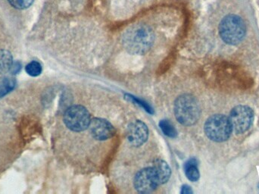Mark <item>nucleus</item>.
Masks as SVG:
<instances>
[{"instance_id": "1a4fd4ad", "label": "nucleus", "mask_w": 259, "mask_h": 194, "mask_svg": "<svg viewBox=\"0 0 259 194\" xmlns=\"http://www.w3.org/2000/svg\"><path fill=\"white\" fill-rule=\"evenodd\" d=\"M90 128L93 137L99 141L109 139L116 133L113 126L107 121L102 119H93Z\"/></svg>"}, {"instance_id": "6e6552de", "label": "nucleus", "mask_w": 259, "mask_h": 194, "mask_svg": "<svg viewBox=\"0 0 259 194\" xmlns=\"http://www.w3.org/2000/svg\"><path fill=\"white\" fill-rule=\"evenodd\" d=\"M149 131L147 127L141 121H137L129 126L127 141L134 146H140L147 141Z\"/></svg>"}, {"instance_id": "7ed1b4c3", "label": "nucleus", "mask_w": 259, "mask_h": 194, "mask_svg": "<svg viewBox=\"0 0 259 194\" xmlns=\"http://www.w3.org/2000/svg\"><path fill=\"white\" fill-rule=\"evenodd\" d=\"M246 32V24L237 15H227L220 23V35L226 44H239L244 38Z\"/></svg>"}, {"instance_id": "39448f33", "label": "nucleus", "mask_w": 259, "mask_h": 194, "mask_svg": "<svg viewBox=\"0 0 259 194\" xmlns=\"http://www.w3.org/2000/svg\"><path fill=\"white\" fill-rule=\"evenodd\" d=\"M64 122L71 131L80 132L90 127L91 116L83 106H71L64 115Z\"/></svg>"}, {"instance_id": "4468645a", "label": "nucleus", "mask_w": 259, "mask_h": 194, "mask_svg": "<svg viewBox=\"0 0 259 194\" xmlns=\"http://www.w3.org/2000/svg\"><path fill=\"white\" fill-rule=\"evenodd\" d=\"M159 126H160L161 129L163 130L164 134L167 135V137H172V138L177 137V134L176 129L174 128L173 124H171V123L168 121H161V122L159 123Z\"/></svg>"}, {"instance_id": "423d86ee", "label": "nucleus", "mask_w": 259, "mask_h": 194, "mask_svg": "<svg viewBox=\"0 0 259 194\" xmlns=\"http://www.w3.org/2000/svg\"><path fill=\"white\" fill-rule=\"evenodd\" d=\"M233 131L237 134H243L253 124L254 112L249 106H237L231 110L229 116Z\"/></svg>"}, {"instance_id": "f3484780", "label": "nucleus", "mask_w": 259, "mask_h": 194, "mask_svg": "<svg viewBox=\"0 0 259 194\" xmlns=\"http://www.w3.org/2000/svg\"><path fill=\"white\" fill-rule=\"evenodd\" d=\"M192 191L191 190V188H189V186L184 185L182 188V191H181V194H192Z\"/></svg>"}, {"instance_id": "0eeeda50", "label": "nucleus", "mask_w": 259, "mask_h": 194, "mask_svg": "<svg viewBox=\"0 0 259 194\" xmlns=\"http://www.w3.org/2000/svg\"><path fill=\"white\" fill-rule=\"evenodd\" d=\"M160 184H162L160 178L153 166L141 170L137 173L134 179L136 190L141 194L153 192Z\"/></svg>"}, {"instance_id": "f257e3e1", "label": "nucleus", "mask_w": 259, "mask_h": 194, "mask_svg": "<svg viewBox=\"0 0 259 194\" xmlns=\"http://www.w3.org/2000/svg\"><path fill=\"white\" fill-rule=\"evenodd\" d=\"M154 39L155 36L150 27L145 24H135L123 34V47L130 53L143 55L150 49Z\"/></svg>"}, {"instance_id": "f03ea898", "label": "nucleus", "mask_w": 259, "mask_h": 194, "mask_svg": "<svg viewBox=\"0 0 259 194\" xmlns=\"http://www.w3.org/2000/svg\"><path fill=\"white\" fill-rule=\"evenodd\" d=\"M174 114L183 125L196 124L200 116V108L196 98L189 94L178 97L174 103Z\"/></svg>"}, {"instance_id": "9d476101", "label": "nucleus", "mask_w": 259, "mask_h": 194, "mask_svg": "<svg viewBox=\"0 0 259 194\" xmlns=\"http://www.w3.org/2000/svg\"><path fill=\"white\" fill-rule=\"evenodd\" d=\"M153 166L156 169L158 174H159L161 184H163L167 182L171 177V169L169 167L168 165L163 160L157 159V160L155 161Z\"/></svg>"}, {"instance_id": "dca6fc26", "label": "nucleus", "mask_w": 259, "mask_h": 194, "mask_svg": "<svg viewBox=\"0 0 259 194\" xmlns=\"http://www.w3.org/2000/svg\"><path fill=\"white\" fill-rule=\"evenodd\" d=\"M9 3L15 9H28L34 3V0H8Z\"/></svg>"}, {"instance_id": "ddd939ff", "label": "nucleus", "mask_w": 259, "mask_h": 194, "mask_svg": "<svg viewBox=\"0 0 259 194\" xmlns=\"http://www.w3.org/2000/svg\"><path fill=\"white\" fill-rule=\"evenodd\" d=\"M16 81L10 77H3L0 79V97H4L15 88Z\"/></svg>"}, {"instance_id": "f8f14e48", "label": "nucleus", "mask_w": 259, "mask_h": 194, "mask_svg": "<svg viewBox=\"0 0 259 194\" xmlns=\"http://www.w3.org/2000/svg\"><path fill=\"white\" fill-rule=\"evenodd\" d=\"M184 169H185L186 175L189 181H197L199 179L200 174L196 159H191L188 160L184 166Z\"/></svg>"}, {"instance_id": "9b49d317", "label": "nucleus", "mask_w": 259, "mask_h": 194, "mask_svg": "<svg viewBox=\"0 0 259 194\" xmlns=\"http://www.w3.org/2000/svg\"><path fill=\"white\" fill-rule=\"evenodd\" d=\"M13 66V58L9 51L0 49V74H5Z\"/></svg>"}, {"instance_id": "2eb2a0df", "label": "nucleus", "mask_w": 259, "mask_h": 194, "mask_svg": "<svg viewBox=\"0 0 259 194\" xmlns=\"http://www.w3.org/2000/svg\"><path fill=\"white\" fill-rule=\"evenodd\" d=\"M26 72L32 77H37L42 72V66L37 61H33L26 66Z\"/></svg>"}, {"instance_id": "20e7f679", "label": "nucleus", "mask_w": 259, "mask_h": 194, "mask_svg": "<svg viewBox=\"0 0 259 194\" xmlns=\"http://www.w3.org/2000/svg\"><path fill=\"white\" fill-rule=\"evenodd\" d=\"M205 133L209 139L215 142L228 141L233 131L229 117L224 115H214L206 121Z\"/></svg>"}]
</instances>
